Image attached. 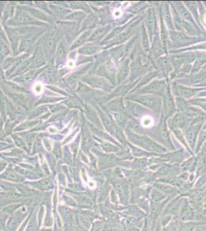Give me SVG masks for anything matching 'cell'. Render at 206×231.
I'll list each match as a JSON object with an SVG mask.
<instances>
[{
  "mask_svg": "<svg viewBox=\"0 0 206 231\" xmlns=\"http://www.w3.org/2000/svg\"><path fill=\"white\" fill-rule=\"evenodd\" d=\"M7 25L11 26H46L44 23L34 19L29 13L23 11L20 7H18L14 17L11 19L10 20H9Z\"/></svg>",
  "mask_w": 206,
  "mask_h": 231,
  "instance_id": "6da1fadb",
  "label": "cell"
},
{
  "mask_svg": "<svg viewBox=\"0 0 206 231\" xmlns=\"http://www.w3.org/2000/svg\"><path fill=\"white\" fill-rule=\"evenodd\" d=\"M59 40V32L56 30H51L45 34L40 40V46L46 59H52L56 49V43Z\"/></svg>",
  "mask_w": 206,
  "mask_h": 231,
  "instance_id": "7a4b0ae2",
  "label": "cell"
},
{
  "mask_svg": "<svg viewBox=\"0 0 206 231\" xmlns=\"http://www.w3.org/2000/svg\"><path fill=\"white\" fill-rule=\"evenodd\" d=\"M39 34L41 33L29 32L26 35L23 36V38H22L21 43H20L19 52H26L29 49H30V48L33 46V45L36 42Z\"/></svg>",
  "mask_w": 206,
  "mask_h": 231,
  "instance_id": "3957f363",
  "label": "cell"
},
{
  "mask_svg": "<svg viewBox=\"0 0 206 231\" xmlns=\"http://www.w3.org/2000/svg\"><path fill=\"white\" fill-rule=\"evenodd\" d=\"M46 63V59L45 57L42 48L40 45H38L35 49V53L33 57L30 58V65L29 69H40V67Z\"/></svg>",
  "mask_w": 206,
  "mask_h": 231,
  "instance_id": "277c9868",
  "label": "cell"
},
{
  "mask_svg": "<svg viewBox=\"0 0 206 231\" xmlns=\"http://www.w3.org/2000/svg\"><path fill=\"white\" fill-rule=\"evenodd\" d=\"M82 80L85 82L87 85L90 86L91 87L99 90H107L110 89V86L108 84L105 79L100 77H96V76H85L82 78Z\"/></svg>",
  "mask_w": 206,
  "mask_h": 231,
  "instance_id": "5b68a950",
  "label": "cell"
},
{
  "mask_svg": "<svg viewBox=\"0 0 206 231\" xmlns=\"http://www.w3.org/2000/svg\"><path fill=\"white\" fill-rule=\"evenodd\" d=\"M23 11L29 13V15L34 19L37 20H40V21L47 22V23H52V19L51 15H48L47 14L45 13L43 11L39 10L38 9H35L31 6H23V7H20Z\"/></svg>",
  "mask_w": 206,
  "mask_h": 231,
  "instance_id": "8992f818",
  "label": "cell"
},
{
  "mask_svg": "<svg viewBox=\"0 0 206 231\" xmlns=\"http://www.w3.org/2000/svg\"><path fill=\"white\" fill-rule=\"evenodd\" d=\"M43 69H44V67L42 69L40 68L35 69H30L25 74L22 75V76H19L17 78H14V81L19 82V83H27V82H29L33 80V79H36L37 76L43 71Z\"/></svg>",
  "mask_w": 206,
  "mask_h": 231,
  "instance_id": "52a82bcc",
  "label": "cell"
},
{
  "mask_svg": "<svg viewBox=\"0 0 206 231\" xmlns=\"http://www.w3.org/2000/svg\"><path fill=\"white\" fill-rule=\"evenodd\" d=\"M6 33H7L8 36H9V40H10L11 45L13 49L14 52L15 53L17 49V45H18V42L20 39V36H21L22 32L20 30V28H11V27H6Z\"/></svg>",
  "mask_w": 206,
  "mask_h": 231,
  "instance_id": "ba28073f",
  "label": "cell"
},
{
  "mask_svg": "<svg viewBox=\"0 0 206 231\" xmlns=\"http://www.w3.org/2000/svg\"><path fill=\"white\" fill-rule=\"evenodd\" d=\"M6 95L9 96V99L12 100V102L14 104H15L18 107H20L23 109H27L29 99L23 93H7Z\"/></svg>",
  "mask_w": 206,
  "mask_h": 231,
  "instance_id": "9c48e42d",
  "label": "cell"
},
{
  "mask_svg": "<svg viewBox=\"0 0 206 231\" xmlns=\"http://www.w3.org/2000/svg\"><path fill=\"white\" fill-rule=\"evenodd\" d=\"M0 86H2V89L4 90L5 93H27V90H25L23 87L17 85L16 83L10 81H4L1 82Z\"/></svg>",
  "mask_w": 206,
  "mask_h": 231,
  "instance_id": "30bf717a",
  "label": "cell"
},
{
  "mask_svg": "<svg viewBox=\"0 0 206 231\" xmlns=\"http://www.w3.org/2000/svg\"><path fill=\"white\" fill-rule=\"evenodd\" d=\"M136 100L141 103L142 104H143L146 107L155 110V111H158L159 110V107H160V102H159V99H156L155 97H152V96H140L139 98L136 99Z\"/></svg>",
  "mask_w": 206,
  "mask_h": 231,
  "instance_id": "8fae6325",
  "label": "cell"
},
{
  "mask_svg": "<svg viewBox=\"0 0 206 231\" xmlns=\"http://www.w3.org/2000/svg\"><path fill=\"white\" fill-rule=\"evenodd\" d=\"M89 68V65L86 66L85 68L80 69L79 70H77V71L74 72L73 73L70 74L69 76H67V78L65 79V82H67L68 85L71 86L76 85L78 82V80H79V79L82 77V75H83L84 73L86 72V70L88 69Z\"/></svg>",
  "mask_w": 206,
  "mask_h": 231,
  "instance_id": "7c38bea8",
  "label": "cell"
},
{
  "mask_svg": "<svg viewBox=\"0 0 206 231\" xmlns=\"http://www.w3.org/2000/svg\"><path fill=\"white\" fill-rule=\"evenodd\" d=\"M85 112L86 117L92 123H93V124H95L96 126H98L99 128L102 127V123H101L100 120H99L98 114L93 110V107L89 105H86L85 107Z\"/></svg>",
  "mask_w": 206,
  "mask_h": 231,
  "instance_id": "4fadbf2b",
  "label": "cell"
},
{
  "mask_svg": "<svg viewBox=\"0 0 206 231\" xmlns=\"http://www.w3.org/2000/svg\"><path fill=\"white\" fill-rule=\"evenodd\" d=\"M67 56V50L65 48V45L64 41L60 42V43L58 46L56 52V65H59L62 64V62H65V58Z\"/></svg>",
  "mask_w": 206,
  "mask_h": 231,
  "instance_id": "5bb4252c",
  "label": "cell"
},
{
  "mask_svg": "<svg viewBox=\"0 0 206 231\" xmlns=\"http://www.w3.org/2000/svg\"><path fill=\"white\" fill-rule=\"evenodd\" d=\"M99 114L101 116V118H102L103 124H104L105 127L107 129L108 132H111V133H114V132H116V128H115V123H113V121L112 120V119L108 115H106L105 113H102V112H99Z\"/></svg>",
  "mask_w": 206,
  "mask_h": 231,
  "instance_id": "9a60e30c",
  "label": "cell"
},
{
  "mask_svg": "<svg viewBox=\"0 0 206 231\" xmlns=\"http://www.w3.org/2000/svg\"><path fill=\"white\" fill-rule=\"evenodd\" d=\"M165 81H156V82H152L150 85L148 86L146 89H145V91L146 93H159V92L163 90V89L165 88Z\"/></svg>",
  "mask_w": 206,
  "mask_h": 231,
  "instance_id": "2e32d148",
  "label": "cell"
},
{
  "mask_svg": "<svg viewBox=\"0 0 206 231\" xmlns=\"http://www.w3.org/2000/svg\"><path fill=\"white\" fill-rule=\"evenodd\" d=\"M9 54H10V49L7 42L5 39L0 38V62L2 63Z\"/></svg>",
  "mask_w": 206,
  "mask_h": 231,
  "instance_id": "e0dca14e",
  "label": "cell"
},
{
  "mask_svg": "<svg viewBox=\"0 0 206 231\" xmlns=\"http://www.w3.org/2000/svg\"><path fill=\"white\" fill-rule=\"evenodd\" d=\"M91 34H92L91 30L85 31L83 33H82V35L79 36L78 37L76 40H75L73 44L72 45L71 49H76V48L81 46L82 45H83L84 43H85V42L89 40V36L91 35Z\"/></svg>",
  "mask_w": 206,
  "mask_h": 231,
  "instance_id": "ac0fdd59",
  "label": "cell"
},
{
  "mask_svg": "<svg viewBox=\"0 0 206 231\" xmlns=\"http://www.w3.org/2000/svg\"><path fill=\"white\" fill-rule=\"evenodd\" d=\"M109 26H102V27H99L92 34L91 36L89 38V40L91 42L98 41V40H101L109 31Z\"/></svg>",
  "mask_w": 206,
  "mask_h": 231,
  "instance_id": "d6986e66",
  "label": "cell"
},
{
  "mask_svg": "<svg viewBox=\"0 0 206 231\" xmlns=\"http://www.w3.org/2000/svg\"><path fill=\"white\" fill-rule=\"evenodd\" d=\"M85 17V13L82 11H75L72 13L68 14L66 16L64 17V19L68 20V21L73 22V23H77L81 21Z\"/></svg>",
  "mask_w": 206,
  "mask_h": 231,
  "instance_id": "ffe728a7",
  "label": "cell"
},
{
  "mask_svg": "<svg viewBox=\"0 0 206 231\" xmlns=\"http://www.w3.org/2000/svg\"><path fill=\"white\" fill-rule=\"evenodd\" d=\"M99 51V47L95 44H87L79 49L78 52L83 55H93Z\"/></svg>",
  "mask_w": 206,
  "mask_h": 231,
  "instance_id": "44dd1931",
  "label": "cell"
},
{
  "mask_svg": "<svg viewBox=\"0 0 206 231\" xmlns=\"http://www.w3.org/2000/svg\"><path fill=\"white\" fill-rule=\"evenodd\" d=\"M49 8L50 9L52 14L57 15V16H63V15L66 16L70 12L69 9H66L64 7H62L60 6H56V5H49Z\"/></svg>",
  "mask_w": 206,
  "mask_h": 231,
  "instance_id": "7402d4cb",
  "label": "cell"
},
{
  "mask_svg": "<svg viewBox=\"0 0 206 231\" xmlns=\"http://www.w3.org/2000/svg\"><path fill=\"white\" fill-rule=\"evenodd\" d=\"M6 113L11 118V120H15L17 116V110L15 106L10 99L6 98Z\"/></svg>",
  "mask_w": 206,
  "mask_h": 231,
  "instance_id": "603a6c76",
  "label": "cell"
},
{
  "mask_svg": "<svg viewBox=\"0 0 206 231\" xmlns=\"http://www.w3.org/2000/svg\"><path fill=\"white\" fill-rule=\"evenodd\" d=\"M39 122V120H28V121L25 122V123L17 126L15 129V132H20V131L32 129V128L35 127Z\"/></svg>",
  "mask_w": 206,
  "mask_h": 231,
  "instance_id": "cb8c5ba5",
  "label": "cell"
},
{
  "mask_svg": "<svg viewBox=\"0 0 206 231\" xmlns=\"http://www.w3.org/2000/svg\"><path fill=\"white\" fill-rule=\"evenodd\" d=\"M48 110H49L48 106L47 107H46V106H41V107H38V108H36L35 110H32V112H30V113H29V116H28V118H29V120H33V119L37 118V117L40 116L46 113V112L48 111Z\"/></svg>",
  "mask_w": 206,
  "mask_h": 231,
  "instance_id": "d4e9b609",
  "label": "cell"
},
{
  "mask_svg": "<svg viewBox=\"0 0 206 231\" xmlns=\"http://www.w3.org/2000/svg\"><path fill=\"white\" fill-rule=\"evenodd\" d=\"M196 91L193 89L187 88V87L184 86H178V93L179 96H182L185 98H189L192 97L196 94Z\"/></svg>",
  "mask_w": 206,
  "mask_h": 231,
  "instance_id": "484cf974",
  "label": "cell"
},
{
  "mask_svg": "<svg viewBox=\"0 0 206 231\" xmlns=\"http://www.w3.org/2000/svg\"><path fill=\"white\" fill-rule=\"evenodd\" d=\"M185 122H186V118H185V115L179 113V114L175 115V116L173 118L172 126L175 128L182 127L185 126Z\"/></svg>",
  "mask_w": 206,
  "mask_h": 231,
  "instance_id": "4316f807",
  "label": "cell"
},
{
  "mask_svg": "<svg viewBox=\"0 0 206 231\" xmlns=\"http://www.w3.org/2000/svg\"><path fill=\"white\" fill-rule=\"evenodd\" d=\"M154 24H155V19H154V11L152 9H150L148 12L147 15V26L150 34H152L154 32Z\"/></svg>",
  "mask_w": 206,
  "mask_h": 231,
  "instance_id": "83f0119b",
  "label": "cell"
},
{
  "mask_svg": "<svg viewBox=\"0 0 206 231\" xmlns=\"http://www.w3.org/2000/svg\"><path fill=\"white\" fill-rule=\"evenodd\" d=\"M6 98L7 96L4 94L2 91H0V113H1L2 119L6 120Z\"/></svg>",
  "mask_w": 206,
  "mask_h": 231,
  "instance_id": "f1b7e54d",
  "label": "cell"
},
{
  "mask_svg": "<svg viewBox=\"0 0 206 231\" xmlns=\"http://www.w3.org/2000/svg\"><path fill=\"white\" fill-rule=\"evenodd\" d=\"M96 24V18L93 15H90L88 18L85 19L84 21L83 25H82V30H85V29H93Z\"/></svg>",
  "mask_w": 206,
  "mask_h": 231,
  "instance_id": "f546056e",
  "label": "cell"
},
{
  "mask_svg": "<svg viewBox=\"0 0 206 231\" xmlns=\"http://www.w3.org/2000/svg\"><path fill=\"white\" fill-rule=\"evenodd\" d=\"M15 59L16 58L14 57H9L6 58V59L3 60V62H2V69L5 71H9V69L12 68V66L14 65L15 62Z\"/></svg>",
  "mask_w": 206,
  "mask_h": 231,
  "instance_id": "4dcf8cb0",
  "label": "cell"
},
{
  "mask_svg": "<svg viewBox=\"0 0 206 231\" xmlns=\"http://www.w3.org/2000/svg\"><path fill=\"white\" fill-rule=\"evenodd\" d=\"M177 7H178V10H179V13H180V15H182V18L188 20V21L193 22V19H192V17L191 16V15L189 14V12H188V11L187 10V9H185L183 6H182V5L179 4H179L177 5Z\"/></svg>",
  "mask_w": 206,
  "mask_h": 231,
  "instance_id": "1f68e13d",
  "label": "cell"
},
{
  "mask_svg": "<svg viewBox=\"0 0 206 231\" xmlns=\"http://www.w3.org/2000/svg\"><path fill=\"white\" fill-rule=\"evenodd\" d=\"M69 6L71 9H76V10H79V9H82V10H85L86 12H89V9L88 8V6L83 2H70Z\"/></svg>",
  "mask_w": 206,
  "mask_h": 231,
  "instance_id": "d6a6232c",
  "label": "cell"
},
{
  "mask_svg": "<svg viewBox=\"0 0 206 231\" xmlns=\"http://www.w3.org/2000/svg\"><path fill=\"white\" fill-rule=\"evenodd\" d=\"M64 103H65V105L66 106V107H68V108H71V109L82 108V103H81L80 101L77 99H68V100L65 101Z\"/></svg>",
  "mask_w": 206,
  "mask_h": 231,
  "instance_id": "836d02e7",
  "label": "cell"
},
{
  "mask_svg": "<svg viewBox=\"0 0 206 231\" xmlns=\"http://www.w3.org/2000/svg\"><path fill=\"white\" fill-rule=\"evenodd\" d=\"M163 17L165 19V23H167L169 27L172 28V23H171V12L169 11V8L167 5H165L163 8Z\"/></svg>",
  "mask_w": 206,
  "mask_h": 231,
  "instance_id": "e575fe53",
  "label": "cell"
},
{
  "mask_svg": "<svg viewBox=\"0 0 206 231\" xmlns=\"http://www.w3.org/2000/svg\"><path fill=\"white\" fill-rule=\"evenodd\" d=\"M198 130H199V127L198 126H192V127L189 128L188 129L187 136H188V140H189V142L191 143H194Z\"/></svg>",
  "mask_w": 206,
  "mask_h": 231,
  "instance_id": "d590c367",
  "label": "cell"
},
{
  "mask_svg": "<svg viewBox=\"0 0 206 231\" xmlns=\"http://www.w3.org/2000/svg\"><path fill=\"white\" fill-rule=\"evenodd\" d=\"M128 73H129V66H128V62H126L122 66L119 75H118V81H119V82L126 79Z\"/></svg>",
  "mask_w": 206,
  "mask_h": 231,
  "instance_id": "8d00e7d4",
  "label": "cell"
},
{
  "mask_svg": "<svg viewBox=\"0 0 206 231\" xmlns=\"http://www.w3.org/2000/svg\"><path fill=\"white\" fill-rule=\"evenodd\" d=\"M82 136H83V142L85 146H89V144L91 143L92 141V138H91V135L89 133V130L88 129V128L86 126L83 128V130H82Z\"/></svg>",
  "mask_w": 206,
  "mask_h": 231,
  "instance_id": "74e56055",
  "label": "cell"
},
{
  "mask_svg": "<svg viewBox=\"0 0 206 231\" xmlns=\"http://www.w3.org/2000/svg\"><path fill=\"white\" fill-rule=\"evenodd\" d=\"M35 6H37V7L39 9V10L41 11H44L45 12H46V13H49V15H52L50 11V9H49V6L47 5V3H46L45 2H41V1H36L35 2Z\"/></svg>",
  "mask_w": 206,
  "mask_h": 231,
  "instance_id": "f35d334b",
  "label": "cell"
},
{
  "mask_svg": "<svg viewBox=\"0 0 206 231\" xmlns=\"http://www.w3.org/2000/svg\"><path fill=\"white\" fill-rule=\"evenodd\" d=\"M14 126H15V123L12 122V120H6V124H5V129L4 130H3L4 135H8V134H10L11 132H12Z\"/></svg>",
  "mask_w": 206,
  "mask_h": 231,
  "instance_id": "ab89813d",
  "label": "cell"
},
{
  "mask_svg": "<svg viewBox=\"0 0 206 231\" xmlns=\"http://www.w3.org/2000/svg\"><path fill=\"white\" fill-rule=\"evenodd\" d=\"M154 52L157 56H160L165 52V46H164L163 43H161L160 41L156 42L154 46Z\"/></svg>",
  "mask_w": 206,
  "mask_h": 231,
  "instance_id": "60d3db41",
  "label": "cell"
},
{
  "mask_svg": "<svg viewBox=\"0 0 206 231\" xmlns=\"http://www.w3.org/2000/svg\"><path fill=\"white\" fill-rule=\"evenodd\" d=\"M165 107H166V110H168V111H170V110H171V109H173V107H174L172 99H171V96L168 91H167L166 96H165Z\"/></svg>",
  "mask_w": 206,
  "mask_h": 231,
  "instance_id": "b9f144b4",
  "label": "cell"
},
{
  "mask_svg": "<svg viewBox=\"0 0 206 231\" xmlns=\"http://www.w3.org/2000/svg\"><path fill=\"white\" fill-rule=\"evenodd\" d=\"M114 116H115V122L117 123V124H118L120 127H123L125 123H126V117L122 114V113H115Z\"/></svg>",
  "mask_w": 206,
  "mask_h": 231,
  "instance_id": "7bdbcfd3",
  "label": "cell"
},
{
  "mask_svg": "<svg viewBox=\"0 0 206 231\" xmlns=\"http://www.w3.org/2000/svg\"><path fill=\"white\" fill-rule=\"evenodd\" d=\"M188 38L185 34L182 33V32H178V33H175L174 36H173V40L175 41L176 43H183V42L188 40Z\"/></svg>",
  "mask_w": 206,
  "mask_h": 231,
  "instance_id": "ee69618b",
  "label": "cell"
},
{
  "mask_svg": "<svg viewBox=\"0 0 206 231\" xmlns=\"http://www.w3.org/2000/svg\"><path fill=\"white\" fill-rule=\"evenodd\" d=\"M127 38V34L123 32V33H121L119 36L116 37V39H115V41L112 42V44H117V43H120L124 41Z\"/></svg>",
  "mask_w": 206,
  "mask_h": 231,
  "instance_id": "f6af8a7d",
  "label": "cell"
},
{
  "mask_svg": "<svg viewBox=\"0 0 206 231\" xmlns=\"http://www.w3.org/2000/svg\"><path fill=\"white\" fill-rule=\"evenodd\" d=\"M48 108H49V110H50V111L52 112V113H58V112L63 110L64 107L60 105H52V106H48Z\"/></svg>",
  "mask_w": 206,
  "mask_h": 231,
  "instance_id": "bcb514c9",
  "label": "cell"
},
{
  "mask_svg": "<svg viewBox=\"0 0 206 231\" xmlns=\"http://www.w3.org/2000/svg\"><path fill=\"white\" fill-rule=\"evenodd\" d=\"M126 86H121L119 87V88L117 89L116 90H115V91L112 93V96H119V95L123 94V93L126 92Z\"/></svg>",
  "mask_w": 206,
  "mask_h": 231,
  "instance_id": "7dc6e473",
  "label": "cell"
},
{
  "mask_svg": "<svg viewBox=\"0 0 206 231\" xmlns=\"http://www.w3.org/2000/svg\"><path fill=\"white\" fill-rule=\"evenodd\" d=\"M186 4L190 9V10L194 12V14L197 13V5H196V2H186Z\"/></svg>",
  "mask_w": 206,
  "mask_h": 231,
  "instance_id": "c3c4849f",
  "label": "cell"
},
{
  "mask_svg": "<svg viewBox=\"0 0 206 231\" xmlns=\"http://www.w3.org/2000/svg\"><path fill=\"white\" fill-rule=\"evenodd\" d=\"M64 116H65V113H57V114L54 115L50 119V121L54 122V121H59V120H62L64 118Z\"/></svg>",
  "mask_w": 206,
  "mask_h": 231,
  "instance_id": "681fc988",
  "label": "cell"
},
{
  "mask_svg": "<svg viewBox=\"0 0 206 231\" xmlns=\"http://www.w3.org/2000/svg\"><path fill=\"white\" fill-rule=\"evenodd\" d=\"M159 63H160V65L162 67V68L165 69L168 66L169 63H168V60L167 58H161L159 59Z\"/></svg>",
  "mask_w": 206,
  "mask_h": 231,
  "instance_id": "f907efd6",
  "label": "cell"
},
{
  "mask_svg": "<svg viewBox=\"0 0 206 231\" xmlns=\"http://www.w3.org/2000/svg\"><path fill=\"white\" fill-rule=\"evenodd\" d=\"M152 119L150 118V117H145V118L142 119V125L144 126H147V127H149V126H150L151 125H152Z\"/></svg>",
  "mask_w": 206,
  "mask_h": 231,
  "instance_id": "816d5d0a",
  "label": "cell"
},
{
  "mask_svg": "<svg viewBox=\"0 0 206 231\" xmlns=\"http://www.w3.org/2000/svg\"><path fill=\"white\" fill-rule=\"evenodd\" d=\"M143 47L145 48V49H149V41L147 40V37H146V34L145 32V31L143 30Z\"/></svg>",
  "mask_w": 206,
  "mask_h": 231,
  "instance_id": "f5cc1de1",
  "label": "cell"
},
{
  "mask_svg": "<svg viewBox=\"0 0 206 231\" xmlns=\"http://www.w3.org/2000/svg\"><path fill=\"white\" fill-rule=\"evenodd\" d=\"M35 136H36V133H33V132H31V133L27 134V136H26V139H27V140H28V143H32V140H33L34 138L35 137Z\"/></svg>",
  "mask_w": 206,
  "mask_h": 231,
  "instance_id": "db71d44e",
  "label": "cell"
},
{
  "mask_svg": "<svg viewBox=\"0 0 206 231\" xmlns=\"http://www.w3.org/2000/svg\"><path fill=\"white\" fill-rule=\"evenodd\" d=\"M138 70H139V66L138 65H134L132 70V77H133V76H135L138 74Z\"/></svg>",
  "mask_w": 206,
  "mask_h": 231,
  "instance_id": "11a10c76",
  "label": "cell"
},
{
  "mask_svg": "<svg viewBox=\"0 0 206 231\" xmlns=\"http://www.w3.org/2000/svg\"><path fill=\"white\" fill-rule=\"evenodd\" d=\"M42 90H43V87H42V86L40 85V84H36V85L35 86V87H34V91H35V93H40L42 92Z\"/></svg>",
  "mask_w": 206,
  "mask_h": 231,
  "instance_id": "9f6ffc18",
  "label": "cell"
},
{
  "mask_svg": "<svg viewBox=\"0 0 206 231\" xmlns=\"http://www.w3.org/2000/svg\"><path fill=\"white\" fill-rule=\"evenodd\" d=\"M162 39L163 41H166V39H167V32H166V30H165V29L164 27H162Z\"/></svg>",
  "mask_w": 206,
  "mask_h": 231,
  "instance_id": "6f0895ef",
  "label": "cell"
},
{
  "mask_svg": "<svg viewBox=\"0 0 206 231\" xmlns=\"http://www.w3.org/2000/svg\"><path fill=\"white\" fill-rule=\"evenodd\" d=\"M5 81V75L3 73V69L2 67H0V83Z\"/></svg>",
  "mask_w": 206,
  "mask_h": 231,
  "instance_id": "680465c9",
  "label": "cell"
},
{
  "mask_svg": "<svg viewBox=\"0 0 206 231\" xmlns=\"http://www.w3.org/2000/svg\"><path fill=\"white\" fill-rule=\"evenodd\" d=\"M3 133V120L0 121V136Z\"/></svg>",
  "mask_w": 206,
  "mask_h": 231,
  "instance_id": "91938a15",
  "label": "cell"
},
{
  "mask_svg": "<svg viewBox=\"0 0 206 231\" xmlns=\"http://www.w3.org/2000/svg\"><path fill=\"white\" fill-rule=\"evenodd\" d=\"M0 38L5 39V36H4V33H3V31H2V29L1 26H0ZM5 40H6V39H5Z\"/></svg>",
  "mask_w": 206,
  "mask_h": 231,
  "instance_id": "94428289",
  "label": "cell"
}]
</instances>
